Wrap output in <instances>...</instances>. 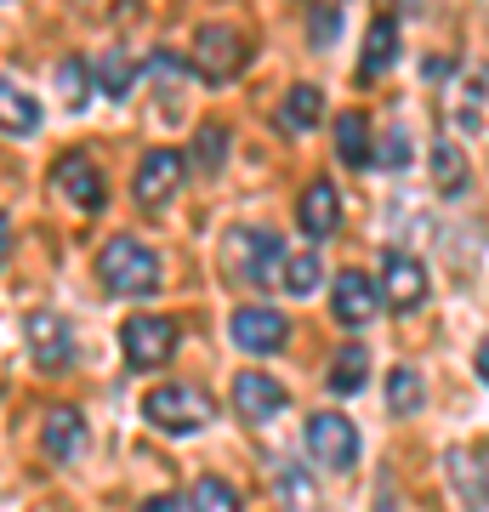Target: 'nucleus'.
I'll use <instances>...</instances> for the list:
<instances>
[{
	"instance_id": "28",
	"label": "nucleus",
	"mask_w": 489,
	"mask_h": 512,
	"mask_svg": "<svg viewBox=\"0 0 489 512\" xmlns=\"http://www.w3.org/2000/svg\"><path fill=\"white\" fill-rule=\"evenodd\" d=\"M97 80H103V92L109 97H126L131 92V57L126 52H109L97 63Z\"/></svg>"
},
{
	"instance_id": "11",
	"label": "nucleus",
	"mask_w": 489,
	"mask_h": 512,
	"mask_svg": "<svg viewBox=\"0 0 489 512\" xmlns=\"http://www.w3.org/2000/svg\"><path fill=\"white\" fill-rule=\"evenodd\" d=\"M285 399H290V393L273 382L268 370H239V376H234V410L245 421H273L279 410H285Z\"/></svg>"
},
{
	"instance_id": "5",
	"label": "nucleus",
	"mask_w": 489,
	"mask_h": 512,
	"mask_svg": "<svg viewBox=\"0 0 489 512\" xmlns=\"http://www.w3.org/2000/svg\"><path fill=\"white\" fill-rule=\"evenodd\" d=\"M245 57H251V46H245V35L228 29V23H205L200 35H194V69H200L205 80H217V86L245 69Z\"/></svg>"
},
{
	"instance_id": "23",
	"label": "nucleus",
	"mask_w": 489,
	"mask_h": 512,
	"mask_svg": "<svg viewBox=\"0 0 489 512\" xmlns=\"http://www.w3.org/2000/svg\"><path fill=\"white\" fill-rule=\"evenodd\" d=\"M336 154L347 165H370V120L364 114H336Z\"/></svg>"
},
{
	"instance_id": "12",
	"label": "nucleus",
	"mask_w": 489,
	"mask_h": 512,
	"mask_svg": "<svg viewBox=\"0 0 489 512\" xmlns=\"http://www.w3.org/2000/svg\"><path fill=\"white\" fill-rule=\"evenodd\" d=\"M52 183H57V194L69 205H80V211H97V205H103V171H97L86 154H63V160L52 165Z\"/></svg>"
},
{
	"instance_id": "2",
	"label": "nucleus",
	"mask_w": 489,
	"mask_h": 512,
	"mask_svg": "<svg viewBox=\"0 0 489 512\" xmlns=\"http://www.w3.org/2000/svg\"><path fill=\"white\" fill-rule=\"evenodd\" d=\"M279 262H285V245L268 228H234L222 239V268L239 285H279Z\"/></svg>"
},
{
	"instance_id": "24",
	"label": "nucleus",
	"mask_w": 489,
	"mask_h": 512,
	"mask_svg": "<svg viewBox=\"0 0 489 512\" xmlns=\"http://www.w3.org/2000/svg\"><path fill=\"white\" fill-rule=\"evenodd\" d=\"M313 285H319V256H313V251H296V256H290V251H285V262H279V291L308 296Z\"/></svg>"
},
{
	"instance_id": "31",
	"label": "nucleus",
	"mask_w": 489,
	"mask_h": 512,
	"mask_svg": "<svg viewBox=\"0 0 489 512\" xmlns=\"http://www.w3.org/2000/svg\"><path fill=\"white\" fill-rule=\"evenodd\" d=\"M273 490L285 495V501H296V507H313V484L302 473H279L273 478Z\"/></svg>"
},
{
	"instance_id": "13",
	"label": "nucleus",
	"mask_w": 489,
	"mask_h": 512,
	"mask_svg": "<svg viewBox=\"0 0 489 512\" xmlns=\"http://www.w3.org/2000/svg\"><path fill=\"white\" fill-rule=\"evenodd\" d=\"M285 336H290V325L279 308H239L234 313V342L245 353H279Z\"/></svg>"
},
{
	"instance_id": "25",
	"label": "nucleus",
	"mask_w": 489,
	"mask_h": 512,
	"mask_svg": "<svg viewBox=\"0 0 489 512\" xmlns=\"http://www.w3.org/2000/svg\"><path fill=\"white\" fill-rule=\"evenodd\" d=\"M387 404H393V416H416L421 404H427V387H421L416 370H393L387 376Z\"/></svg>"
},
{
	"instance_id": "15",
	"label": "nucleus",
	"mask_w": 489,
	"mask_h": 512,
	"mask_svg": "<svg viewBox=\"0 0 489 512\" xmlns=\"http://www.w3.org/2000/svg\"><path fill=\"white\" fill-rule=\"evenodd\" d=\"M450 484L461 501L489 507V444H478V450H450Z\"/></svg>"
},
{
	"instance_id": "18",
	"label": "nucleus",
	"mask_w": 489,
	"mask_h": 512,
	"mask_svg": "<svg viewBox=\"0 0 489 512\" xmlns=\"http://www.w3.org/2000/svg\"><path fill=\"white\" fill-rule=\"evenodd\" d=\"M319 114H325V97H319V86H290L273 120H279V131H313V126H319Z\"/></svg>"
},
{
	"instance_id": "16",
	"label": "nucleus",
	"mask_w": 489,
	"mask_h": 512,
	"mask_svg": "<svg viewBox=\"0 0 489 512\" xmlns=\"http://www.w3.org/2000/svg\"><path fill=\"white\" fill-rule=\"evenodd\" d=\"M40 450H46L52 461L80 456V450H86V421H80V410H52L46 427H40Z\"/></svg>"
},
{
	"instance_id": "27",
	"label": "nucleus",
	"mask_w": 489,
	"mask_h": 512,
	"mask_svg": "<svg viewBox=\"0 0 489 512\" xmlns=\"http://www.w3.org/2000/svg\"><path fill=\"white\" fill-rule=\"evenodd\" d=\"M57 92H63V103H69V109H86V103H91L86 63H80V57H63V63H57Z\"/></svg>"
},
{
	"instance_id": "8",
	"label": "nucleus",
	"mask_w": 489,
	"mask_h": 512,
	"mask_svg": "<svg viewBox=\"0 0 489 512\" xmlns=\"http://www.w3.org/2000/svg\"><path fill=\"white\" fill-rule=\"evenodd\" d=\"M376 308H381L376 279H364L359 268H347V274H336V291H330V313H336V325L364 330L370 319H376Z\"/></svg>"
},
{
	"instance_id": "1",
	"label": "nucleus",
	"mask_w": 489,
	"mask_h": 512,
	"mask_svg": "<svg viewBox=\"0 0 489 512\" xmlns=\"http://www.w3.org/2000/svg\"><path fill=\"white\" fill-rule=\"evenodd\" d=\"M97 279H103V291L109 296H148L160 285V256L148 251L143 239H109L103 256H97Z\"/></svg>"
},
{
	"instance_id": "26",
	"label": "nucleus",
	"mask_w": 489,
	"mask_h": 512,
	"mask_svg": "<svg viewBox=\"0 0 489 512\" xmlns=\"http://www.w3.org/2000/svg\"><path fill=\"white\" fill-rule=\"evenodd\" d=\"M182 507H211V512H234L239 507V490L228 478H200L194 490L182 495Z\"/></svg>"
},
{
	"instance_id": "9",
	"label": "nucleus",
	"mask_w": 489,
	"mask_h": 512,
	"mask_svg": "<svg viewBox=\"0 0 489 512\" xmlns=\"http://www.w3.org/2000/svg\"><path fill=\"white\" fill-rule=\"evenodd\" d=\"M381 296H387V308H399V313L421 308L427 302V268H421L416 256L393 251L381 262Z\"/></svg>"
},
{
	"instance_id": "21",
	"label": "nucleus",
	"mask_w": 489,
	"mask_h": 512,
	"mask_svg": "<svg viewBox=\"0 0 489 512\" xmlns=\"http://www.w3.org/2000/svg\"><path fill=\"white\" fill-rule=\"evenodd\" d=\"M325 382H330V393H342V399H347V393H359V387L370 382V353H364L359 342H353V348H342L336 359H330Z\"/></svg>"
},
{
	"instance_id": "34",
	"label": "nucleus",
	"mask_w": 489,
	"mask_h": 512,
	"mask_svg": "<svg viewBox=\"0 0 489 512\" xmlns=\"http://www.w3.org/2000/svg\"><path fill=\"white\" fill-rule=\"evenodd\" d=\"M478 376H484V382H489V336H484V342H478Z\"/></svg>"
},
{
	"instance_id": "3",
	"label": "nucleus",
	"mask_w": 489,
	"mask_h": 512,
	"mask_svg": "<svg viewBox=\"0 0 489 512\" xmlns=\"http://www.w3.org/2000/svg\"><path fill=\"white\" fill-rule=\"evenodd\" d=\"M143 416L160 433H200L217 410H211V399H205L200 387H154L143 399Z\"/></svg>"
},
{
	"instance_id": "19",
	"label": "nucleus",
	"mask_w": 489,
	"mask_h": 512,
	"mask_svg": "<svg viewBox=\"0 0 489 512\" xmlns=\"http://www.w3.org/2000/svg\"><path fill=\"white\" fill-rule=\"evenodd\" d=\"M393 57H399V23H393V18H376V23H370V35H364V63H359V74H364V80H376L381 69H393Z\"/></svg>"
},
{
	"instance_id": "29",
	"label": "nucleus",
	"mask_w": 489,
	"mask_h": 512,
	"mask_svg": "<svg viewBox=\"0 0 489 512\" xmlns=\"http://www.w3.org/2000/svg\"><path fill=\"white\" fill-rule=\"evenodd\" d=\"M222 160H228V131H222V126H200V148H194V165H200V171H217Z\"/></svg>"
},
{
	"instance_id": "32",
	"label": "nucleus",
	"mask_w": 489,
	"mask_h": 512,
	"mask_svg": "<svg viewBox=\"0 0 489 512\" xmlns=\"http://www.w3.org/2000/svg\"><path fill=\"white\" fill-rule=\"evenodd\" d=\"M381 160L404 165V160H410V137H404V131H387V154H381Z\"/></svg>"
},
{
	"instance_id": "6",
	"label": "nucleus",
	"mask_w": 489,
	"mask_h": 512,
	"mask_svg": "<svg viewBox=\"0 0 489 512\" xmlns=\"http://www.w3.org/2000/svg\"><path fill=\"white\" fill-rule=\"evenodd\" d=\"M23 336H29V353H35V365L46 370V376L69 370V359H74V330H69V319H63V313L35 308L29 319H23Z\"/></svg>"
},
{
	"instance_id": "14",
	"label": "nucleus",
	"mask_w": 489,
	"mask_h": 512,
	"mask_svg": "<svg viewBox=\"0 0 489 512\" xmlns=\"http://www.w3.org/2000/svg\"><path fill=\"white\" fill-rule=\"evenodd\" d=\"M296 222H302V234L308 239H330L342 228V200H336V188L319 177V183L302 188V205H296Z\"/></svg>"
},
{
	"instance_id": "7",
	"label": "nucleus",
	"mask_w": 489,
	"mask_h": 512,
	"mask_svg": "<svg viewBox=\"0 0 489 512\" xmlns=\"http://www.w3.org/2000/svg\"><path fill=\"white\" fill-rule=\"evenodd\" d=\"M120 342H126V359L137 370H154V365H165V359L177 353V325L160 319V313H137V319L120 325Z\"/></svg>"
},
{
	"instance_id": "30",
	"label": "nucleus",
	"mask_w": 489,
	"mask_h": 512,
	"mask_svg": "<svg viewBox=\"0 0 489 512\" xmlns=\"http://www.w3.org/2000/svg\"><path fill=\"white\" fill-rule=\"evenodd\" d=\"M308 35H313V46L325 52L330 40L342 35V6H313V29H308Z\"/></svg>"
},
{
	"instance_id": "33",
	"label": "nucleus",
	"mask_w": 489,
	"mask_h": 512,
	"mask_svg": "<svg viewBox=\"0 0 489 512\" xmlns=\"http://www.w3.org/2000/svg\"><path fill=\"white\" fill-rule=\"evenodd\" d=\"M12 256V222H6V211H0V262Z\"/></svg>"
},
{
	"instance_id": "17",
	"label": "nucleus",
	"mask_w": 489,
	"mask_h": 512,
	"mask_svg": "<svg viewBox=\"0 0 489 512\" xmlns=\"http://www.w3.org/2000/svg\"><path fill=\"white\" fill-rule=\"evenodd\" d=\"M40 126V103L23 92L18 80H6L0 74V131H12V137H29Z\"/></svg>"
},
{
	"instance_id": "22",
	"label": "nucleus",
	"mask_w": 489,
	"mask_h": 512,
	"mask_svg": "<svg viewBox=\"0 0 489 512\" xmlns=\"http://www.w3.org/2000/svg\"><path fill=\"white\" fill-rule=\"evenodd\" d=\"M433 183L444 200H461L467 194V160H461L455 143H433Z\"/></svg>"
},
{
	"instance_id": "4",
	"label": "nucleus",
	"mask_w": 489,
	"mask_h": 512,
	"mask_svg": "<svg viewBox=\"0 0 489 512\" xmlns=\"http://www.w3.org/2000/svg\"><path fill=\"white\" fill-rule=\"evenodd\" d=\"M308 450L325 473H353L359 467V427L336 410H325V416L308 421Z\"/></svg>"
},
{
	"instance_id": "20",
	"label": "nucleus",
	"mask_w": 489,
	"mask_h": 512,
	"mask_svg": "<svg viewBox=\"0 0 489 512\" xmlns=\"http://www.w3.org/2000/svg\"><path fill=\"white\" fill-rule=\"evenodd\" d=\"M444 114H450L455 131H478V126H484V74H467V80L450 92Z\"/></svg>"
},
{
	"instance_id": "10",
	"label": "nucleus",
	"mask_w": 489,
	"mask_h": 512,
	"mask_svg": "<svg viewBox=\"0 0 489 512\" xmlns=\"http://www.w3.org/2000/svg\"><path fill=\"white\" fill-rule=\"evenodd\" d=\"M182 171H188V165H182L177 148H154V154L137 160V183L131 188H137V200L143 205H165L182 188Z\"/></svg>"
}]
</instances>
